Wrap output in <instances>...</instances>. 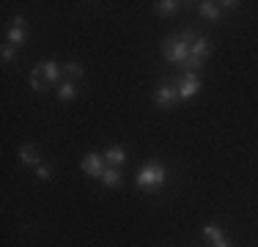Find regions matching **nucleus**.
Instances as JSON below:
<instances>
[{
  "instance_id": "1",
  "label": "nucleus",
  "mask_w": 258,
  "mask_h": 247,
  "mask_svg": "<svg viewBox=\"0 0 258 247\" xmlns=\"http://www.w3.org/2000/svg\"><path fill=\"white\" fill-rule=\"evenodd\" d=\"M192 33L189 30H184V33L179 36H170V39H165L162 41V55H165V60H170V64H176V66H187V60H189V49H192Z\"/></svg>"
},
{
  "instance_id": "2",
  "label": "nucleus",
  "mask_w": 258,
  "mask_h": 247,
  "mask_svg": "<svg viewBox=\"0 0 258 247\" xmlns=\"http://www.w3.org/2000/svg\"><path fill=\"white\" fill-rule=\"evenodd\" d=\"M58 77H60V66L55 64V60H41V64L30 72V85H33V91H44V88H50L52 83H58Z\"/></svg>"
},
{
  "instance_id": "3",
  "label": "nucleus",
  "mask_w": 258,
  "mask_h": 247,
  "mask_svg": "<svg viewBox=\"0 0 258 247\" xmlns=\"http://www.w3.org/2000/svg\"><path fill=\"white\" fill-rule=\"evenodd\" d=\"M135 181H138V187L143 190V193H157L165 184V168L157 162H151V165H146V168H140Z\"/></svg>"
},
{
  "instance_id": "4",
  "label": "nucleus",
  "mask_w": 258,
  "mask_h": 247,
  "mask_svg": "<svg viewBox=\"0 0 258 247\" xmlns=\"http://www.w3.org/2000/svg\"><path fill=\"white\" fill-rule=\"evenodd\" d=\"M209 52H212V44H209V39L204 36H198V39L192 41V49H189V60L187 66H184V74H195L201 69V64L209 58Z\"/></svg>"
},
{
  "instance_id": "5",
  "label": "nucleus",
  "mask_w": 258,
  "mask_h": 247,
  "mask_svg": "<svg viewBox=\"0 0 258 247\" xmlns=\"http://www.w3.org/2000/svg\"><path fill=\"white\" fill-rule=\"evenodd\" d=\"M176 88H179V99H192L201 91L198 74H181V80L176 83Z\"/></svg>"
},
{
  "instance_id": "6",
  "label": "nucleus",
  "mask_w": 258,
  "mask_h": 247,
  "mask_svg": "<svg viewBox=\"0 0 258 247\" xmlns=\"http://www.w3.org/2000/svg\"><path fill=\"white\" fill-rule=\"evenodd\" d=\"M80 165H83V173H85V176L102 178V173H104V157H102V154H88V157H85Z\"/></svg>"
},
{
  "instance_id": "7",
  "label": "nucleus",
  "mask_w": 258,
  "mask_h": 247,
  "mask_svg": "<svg viewBox=\"0 0 258 247\" xmlns=\"http://www.w3.org/2000/svg\"><path fill=\"white\" fill-rule=\"evenodd\" d=\"M154 99H157V104L159 107H173L176 102H179V88L176 85H159L157 88V94H154Z\"/></svg>"
},
{
  "instance_id": "8",
  "label": "nucleus",
  "mask_w": 258,
  "mask_h": 247,
  "mask_svg": "<svg viewBox=\"0 0 258 247\" xmlns=\"http://www.w3.org/2000/svg\"><path fill=\"white\" fill-rule=\"evenodd\" d=\"M22 41H25V20H22V17H17V20L11 22V30H9V44L20 47Z\"/></svg>"
},
{
  "instance_id": "9",
  "label": "nucleus",
  "mask_w": 258,
  "mask_h": 247,
  "mask_svg": "<svg viewBox=\"0 0 258 247\" xmlns=\"http://www.w3.org/2000/svg\"><path fill=\"white\" fill-rule=\"evenodd\" d=\"M204 236L212 242V247H231L228 242H225V236H223V231H220L217 225H204Z\"/></svg>"
},
{
  "instance_id": "10",
  "label": "nucleus",
  "mask_w": 258,
  "mask_h": 247,
  "mask_svg": "<svg viewBox=\"0 0 258 247\" xmlns=\"http://www.w3.org/2000/svg\"><path fill=\"white\" fill-rule=\"evenodd\" d=\"M20 159L25 165H33V168H39V165H41V154H39V148H36V146H22L20 148Z\"/></svg>"
},
{
  "instance_id": "11",
  "label": "nucleus",
  "mask_w": 258,
  "mask_h": 247,
  "mask_svg": "<svg viewBox=\"0 0 258 247\" xmlns=\"http://www.w3.org/2000/svg\"><path fill=\"white\" fill-rule=\"evenodd\" d=\"M104 159L110 162V168H118V165H124V159H126V151L121 146H113L107 154H104Z\"/></svg>"
},
{
  "instance_id": "12",
  "label": "nucleus",
  "mask_w": 258,
  "mask_h": 247,
  "mask_svg": "<svg viewBox=\"0 0 258 247\" xmlns=\"http://www.w3.org/2000/svg\"><path fill=\"white\" fill-rule=\"evenodd\" d=\"M198 11H201V17H206V20H217L220 17V3L204 0V3H198Z\"/></svg>"
},
{
  "instance_id": "13",
  "label": "nucleus",
  "mask_w": 258,
  "mask_h": 247,
  "mask_svg": "<svg viewBox=\"0 0 258 247\" xmlns=\"http://www.w3.org/2000/svg\"><path fill=\"white\" fill-rule=\"evenodd\" d=\"M118 181H121V170L118 168H104V173H102L104 187H118Z\"/></svg>"
},
{
  "instance_id": "14",
  "label": "nucleus",
  "mask_w": 258,
  "mask_h": 247,
  "mask_svg": "<svg viewBox=\"0 0 258 247\" xmlns=\"http://www.w3.org/2000/svg\"><path fill=\"white\" fill-rule=\"evenodd\" d=\"M58 99L72 102V99H75V83H60L58 85Z\"/></svg>"
},
{
  "instance_id": "15",
  "label": "nucleus",
  "mask_w": 258,
  "mask_h": 247,
  "mask_svg": "<svg viewBox=\"0 0 258 247\" xmlns=\"http://www.w3.org/2000/svg\"><path fill=\"white\" fill-rule=\"evenodd\" d=\"M157 11H159L162 17L176 14V11H179V3H176V0H162V3H157Z\"/></svg>"
},
{
  "instance_id": "16",
  "label": "nucleus",
  "mask_w": 258,
  "mask_h": 247,
  "mask_svg": "<svg viewBox=\"0 0 258 247\" xmlns=\"http://www.w3.org/2000/svg\"><path fill=\"white\" fill-rule=\"evenodd\" d=\"M66 74H69V77H75V80H80V77H83V66L72 60V64H66Z\"/></svg>"
},
{
  "instance_id": "17",
  "label": "nucleus",
  "mask_w": 258,
  "mask_h": 247,
  "mask_svg": "<svg viewBox=\"0 0 258 247\" xmlns=\"http://www.w3.org/2000/svg\"><path fill=\"white\" fill-rule=\"evenodd\" d=\"M0 49H3V60H6V64H9V60H14V44H3Z\"/></svg>"
},
{
  "instance_id": "18",
  "label": "nucleus",
  "mask_w": 258,
  "mask_h": 247,
  "mask_svg": "<svg viewBox=\"0 0 258 247\" xmlns=\"http://www.w3.org/2000/svg\"><path fill=\"white\" fill-rule=\"evenodd\" d=\"M36 176H39L41 181H47V178H50V168H44V165H39V168H36Z\"/></svg>"
}]
</instances>
